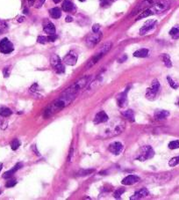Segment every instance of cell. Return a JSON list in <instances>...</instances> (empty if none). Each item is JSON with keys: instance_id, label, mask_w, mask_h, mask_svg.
Here are the masks:
<instances>
[{"instance_id": "cell-1", "label": "cell", "mask_w": 179, "mask_h": 200, "mask_svg": "<svg viewBox=\"0 0 179 200\" xmlns=\"http://www.w3.org/2000/svg\"><path fill=\"white\" fill-rule=\"evenodd\" d=\"M76 95H68V94H62V96H61L59 99L55 100L51 104L49 105L47 108V109L44 112V117H49L55 113L58 112L59 110L65 108L67 105L72 102V101L75 99Z\"/></svg>"}, {"instance_id": "cell-2", "label": "cell", "mask_w": 179, "mask_h": 200, "mask_svg": "<svg viewBox=\"0 0 179 200\" xmlns=\"http://www.w3.org/2000/svg\"><path fill=\"white\" fill-rule=\"evenodd\" d=\"M112 47V43L111 41H108L106 43H105L100 48L98 49V51L94 55L90 60L89 62L86 64V69H89V68H91L92 66H94L95 64H97L100 59H101L103 56H105L106 53H108L110 51V49Z\"/></svg>"}, {"instance_id": "cell-3", "label": "cell", "mask_w": 179, "mask_h": 200, "mask_svg": "<svg viewBox=\"0 0 179 200\" xmlns=\"http://www.w3.org/2000/svg\"><path fill=\"white\" fill-rule=\"evenodd\" d=\"M91 76H85L84 78H81L77 82H75L73 85H71L70 88H67L63 94L77 95L82 89H84V88H85L86 86H87V84H89V82L91 81Z\"/></svg>"}, {"instance_id": "cell-4", "label": "cell", "mask_w": 179, "mask_h": 200, "mask_svg": "<svg viewBox=\"0 0 179 200\" xmlns=\"http://www.w3.org/2000/svg\"><path fill=\"white\" fill-rule=\"evenodd\" d=\"M155 155V152L153 150V148L149 145H145L140 149V153L137 156V160L140 161H145V160L152 159Z\"/></svg>"}, {"instance_id": "cell-5", "label": "cell", "mask_w": 179, "mask_h": 200, "mask_svg": "<svg viewBox=\"0 0 179 200\" xmlns=\"http://www.w3.org/2000/svg\"><path fill=\"white\" fill-rule=\"evenodd\" d=\"M170 1L168 0H162V1H159L156 4H154L150 9L153 12V14H156V13H162L165 12L167 9H169L170 7Z\"/></svg>"}, {"instance_id": "cell-6", "label": "cell", "mask_w": 179, "mask_h": 200, "mask_svg": "<svg viewBox=\"0 0 179 200\" xmlns=\"http://www.w3.org/2000/svg\"><path fill=\"white\" fill-rule=\"evenodd\" d=\"M102 39V33L98 32L91 34L87 36L85 40L86 46L89 48H94Z\"/></svg>"}, {"instance_id": "cell-7", "label": "cell", "mask_w": 179, "mask_h": 200, "mask_svg": "<svg viewBox=\"0 0 179 200\" xmlns=\"http://www.w3.org/2000/svg\"><path fill=\"white\" fill-rule=\"evenodd\" d=\"M160 90V83L158 82V80H155L153 82H152V86L151 88H149L146 93V97L149 99V100H153L155 99V97L156 96V95L158 94Z\"/></svg>"}, {"instance_id": "cell-8", "label": "cell", "mask_w": 179, "mask_h": 200, "mask_svg": "<svg viewBox=\"0 0 179 200\" xmlns=\"http://www.w3.org/2000/svg\"><path fill=\"white\" fill-rule=\"evenodd\" d=\"M153 5H154V0H143L137 5V7L133 11V13H131V15L133 16L135 14L140 13L141 12L145 11L146 9L150 8Z\"/></svg>"}, {"instance_id": "cell-9", "label": "cell", "mask_w": 179, "mask_h": 200, "mask_svg": "<svg viewBox=\"0 0 179 200\" xmlns=\"http://www.w3.org/2000/svg\"><path fill=\"white\" fill-rule=\"evenodd\" d=\"M13 49L14 48L12 43L7 38H4L0 41V52L4 54H10L13 51Z\"/></svg>"}, {"instance_id": "cell-10", "label": "cell", "mask_w": 179, "mask_h": 200, "mask_svg": "<svg viewBox=\"0 0 179 200\" xmlns=\"http://www.w3.org/2000/svg\"><path fill=\"white\" fill-rule=\"evenodd\" d=\"M77 54L74 51V50H70V52L64 56L63 58V62L68 65H75L77 62Z\"/></svg>"}, {"instance_id": "cell-11", "label": "cell", "mask_w": 179, "mask_h": 200, "mask_svg": "<svg viewBox=\"0 0 179 200\" xmlns=\"http://www.w3.org/2000/svg\"><path fill=\"white\" fill-rule=\"evenodd\" d=\"M156 24V20H148L145 24L143 25V27L140 29V35H143L145 34H147L148 32H149L150 30H152L155 26Z\"/></svg>"}, {"instance_id": "cell-12", "label": "cell", "mask_w": 179, "mask_h": 200, "mask_svg": "<svg viewBox=\"0 0 179 200\" xmlns=\"http://www.w3.org/2000/svg\"><path fill=\"white\" fill-rule=\"evenodd\" d=\"M110 152H112L115 155H119L123 150V145L120 142H113L109 145Z\"/></svg>"}, {"instance_id": "cell-13", "label": "cell", "mask_w": 179, "mask_h": 200, "mask_svg": "<svg viewBox=\"0 0 179 200\" xmlns=\"http://www.w3.org/2000/svg\"><path fill=\"white\" fill-rule=\"evenodd\" d=\"M108 116L105 111H100L95 116V119H94V123L95 124H99L102 123H105L108 120Z\"/></svg>"}, {"instance_id": "cell-14", "label": "cell", "mask_w": 179, "mask_h": 200, "mask_svg": "<svg viewBox=\"0 0 179 200\" xmlns=\"http://www.w3.org/2000/svg\"><path fill=\"white\" fill-rule=\"evenodd\" d=\"M148 195V191L146 189V188H142L140 189L139 191H136L132 197L130 198L131 200H138V199H141L143 198H146Z\"/></svg>"}, {"instance_id": "cell-15", "label": "cell", "mask_w": 179, "mask_h": 200, "mask_svg": "<svg viewBox=\"0 0 179 200\" xmlns=\"http://www.w3.org/2000/svg\"><path fill=\"white\" fill-rule=\"evenodd\" d=\"M139 181H140V177L139 176L130 175V176H127L126 177H125L124 179L122 180L121 184H124V185H132V184H136Z\"/></svg>"}, {"instance_id": "cell-16", "label": "cell", "mask_w": 179, "mask_h": 200, "mask_svg": "<svg viewBox=\"0 0 179 200\" xmlns=\"http://www.w3.org/2000/svg\"><path fill=\"white\" fill-rule=\"evenodd\" d=\"M22 166H23V164H22V163H17L15 166L12 168L11 170H8V171H6V172L4 174L3 177H4L5 179H7V178L12 177V176H13V175L15 174L16 172H17L19 169H20V168H22Z\"/></svg>"}, {"instance_id": "cell-17", "label": "cell", "mask_w": 179, "mask_h": 200, "mask_svg": "<svg viewBox=\"0 0 179 200\" xmlns=\"http://www.w3.org/2000/svg\"><path fill=\"white\" fill-rule=\"evenodd\" d=\"M126 94H127V91L123 92L121 94H119L117 96L118 100V104L119 107H125L127 104V97H126Z\"/></svg>"}, {"instance_id": "cell-18", "label": "cell", "mask_w": 179, "mask_h": 200, "mask_svg": "<svg viewBox=\"0 0 179 200\" xmlns=\"http://www.w3.org/2000/svg\"><path fill=\"white\" fill-rule=\"evenodd\" d=\"M155 118L157 121L164 120L165 118H167L170 116V112L167 110H156L155 112Z\"/></svg>"}, {"instance_id": "cell-19", "label": "cell", "mask_w": 179, "mask_h": 200, "mask_svg": "<svg viewBox=\"0 0 179 200\" xmlns=\"http://www.w3.org/2000/svg\"><path fill=\"white\" fill-rule=\"evenodd\" d=\"M62 8L64 12H72V11L75 10V5H74V4H73L71 1H70V0H64V2L62 3Z\"/></svg>"}, {"instance_id": "cell-20", "label": "cell", "mask_w": 179, "mask_h": 200, "mask_svg": "<svg viewBox=\"0 0 179 200\" xmlns=\"http://www.w3.org/2000/svg\"><path fill=\"white\" fill-rule=\"evenodd\" d=\"M44 31L47 34H55V25L49 21H47L46 25H44Z\"/></svg>"}, {"instance_id": "cell-21", "label": "cell", "mask_w": 179, "mask_h": 200, "mask_svg": "<svg viewBox=\"0 0 179 200\" xmlns=\"http://www.w3.org/2000/svg\"><path fill=\"white\" fill-rule=\"evenodd\" d=\"M49 14L53 19H59L62 15V12H61L60 8L55 7V8H52L49 10Z\"/></svg>"}, {"instance_id": "cell-22", "label": "cell", "mask_w": 179, "mask_h": 200, "mask_svg": "<svg viewBox=\"0 0 179 200\" xmlns=\"http://www.w3.org/2000/svg\"><path fill=\"white\" fill-rule=\"evenodd\" d=\"M148 55V49L147 48H141L139 50H136L134 53H133V56L135 57H140V58H143V57H146Z\"/></svg>"}, {"instance_id": "cell-23", "label": "cell", "mask_w": 179, "mask_h": 200, "mask_svg": "<svg viewBox=\"0 0 179 200\" xmlns=\"http://www.w3.org/2000/svg\"><path fill=\"white\" fill-rule=\"evenodd\" d=\"M122 115L125 116V118L128 119L131 122H134V113L131 109H128V110H126L122 112Z\"/></svg>"}, {"instance_id": "cell-24", "label": "cell", "mask_w": 179, "mask_h": 200, "mask_svg": "<svg viewBox=\"0 0 179 200\" xmlns=\"http://www.w3.org/2000/svg\"><path fill=\"white\" fill-rule=\"evenodd\" d=\"M162 59H163V62L164 63V64H165L166 67H168V68L172 67L171 60H170V57L169 55H167V54L162 55Z\"/></svg>"}, {"instance_id": "cell-25", "label": "cell", "mask_w": 179, "mask_h": 200, "mask_svg": "<svg viewBox=\"0 0 179 200\" xmlns=\"http://www.w3.org/2000/svg\"><path fill=\"white\" fill-rule=\"evenodd\" d=\"M150 15H153V12H152L151 9L150 8L146 9L145 11H143V12H140V15L136 18V20H140V19H143V18H146V17L150 16Z\"/></svg>"}, {"instance_id": "cell-26", "label": "cell", "mask_w": 179, "mask_h": 200, "mask_svg": "<svg viewBox=\"0 0 179 200\" xmlns=\"http://www.w3.org/2000/svg\"><path fill=\"white\" fill-rule=\"evenodd\" d=\"M12 114V111L8 109V108H5V107H3L0 109V116H4V117H7V116H10Z\"/></svg>"}, {"instance_id": "cell-27", "label": "cell", "mask_w": 179, "mask_h": 200, "mask_svg": "<svg viewBox=\"0 0 179 200\" xmlns=\"http://www.w3.org/2000/svg\"><path fill=\"white\" fill-rule=\"evenodd\" d=\"M60 63H62L61 58L57 56V55H53V56H51V58H50V64H51V65H52L53 67H55V65L59 64Z\"/></svg>"}, {"instance_id": "cell-28", "label": "cell", "mask_w": 179, "mask_h": 200, "mask_svg": "<svg viewBox=\"0 0 179 200\" xmlns=\"http://www.w3.org/2000/svg\"><path fill=\"white\" fill-rule=\"evenodd\" d=\"M170 34L171 35L173 39H178L179 38V27H173L170 31Z\"/></svg>"}, {"instance_id": "cell-29", "label": "cell", "mask_w": 179, "mask_h": 200, "mask_svg": "<svg viewBox=\"0 0 179 200\" xmlns=\"http://www.w3.org/2000/svg\"><path fill=\"white\" fill-rule=\"evenodd\" d=\"M54 69H55V72H56V73H59V74H62V73L65 72V66H64L62 63H60L59 64L55 65V67H54Z\"/></svg>"}, {"instance_id": "cell-30", "label": "cell", "mask_w": 179, "mask_h": 200, "mask_svg": "<svg viewBox=\"0 0 179 200\" xmlns=\"http://www.w3.org/2000/svg\"><path fill=\"white\" fill-rule=\"evenodd\" d=\"M19 145H20V142H19V139H14V140H12V142L11 143V147H12V149L13 151L17 150V149L19 147Z\"/></svg>"}, {"instance_id": "cell-31", "label": "cell", "mask_w": 179, "mask_h": 200, "mask_svg": "<svg viewBox=\"0 0 179 200\" xmlns=\"http://www.w3.org/2000/svg\"><path fill=\"white\" fill-rule=\"evenodd\" d=\"M169 148L170 149H177L179 148V140H174L171 141L170 144H169Z\"/></svg>"}, {"instance_id": "cell-32", "label": "cell", "mask_w": 179, "mask_h": 200, "mask_svg": "<svg viewBox=\"0 0 179 200\" xmlns=\"http://www.w3.org/2000/svg\"><path fill=\"white\" fill-rule=\"evenodd\" d=\"M125 192V189H118L116 190L114 193H113V197L115 198H120V197H121V195L123 194Z\"/></svg>"}, {"instance_id": "cell-33", "label": "cell", "mask_w": 179, "mask_h": 200, "mask_svg": "<svg viewBox=\"0 0 179 200\" xmlns=\"http://www.w3.org/2000/svg\"><path fill=\"white\" fill-rule=\"evenodd\" d=\"M177 164H179V156L172 158L171 160H170V162H169V165H170V167H175V166H177Z\"/></svg>"}, {"instance_id": "cell-34", "label": "cell", "mask_w": 179, "mask_h": 200, "mask_svg": "<svg viewBox=\"0 0 179 200\" xmlns=\"http://www.w3.org/2000/svg\"><path fill=\"white\" fill-rule=\"evenodd\" d=\"M94 169H84V170H81L78 175L79 176H88V175H91V173H93Z\"/></svg>"}, {"instance_id": "cell-35", "label": "cell", "mask_w": 179, "mask_h": 200, "mask_svg": "<svg viewBox=\"0 0 179 200\" xmlns=\"http://www.w3.org/2000/svg\"><path fill=\"white\" fill-rule=\"evenodd\" d=\"M167 80L169 81V84H170V86L172 88H174V89H177V88H178V84L177 83H176L174 80H172L170 77H167Z\"/></svg>"}, {"instance_id": "cell-36", "label": "cell", "mask_w": 179, "mask_h": 200, "mask_svg": "<svg viewBox=\"0 0 179 200\" xmlns=\"http://www.w3.org/2000/svg\"><path fill=\"white\" fill-rule=\"evenodd\" d=\"M45 0H35V3H34V6L35 8H40L42 6V5L44 4Z\"/></svg>"}, {"instance_id": "cell-37", "label": "cell", "mask_w": 179, "mask_h": 200, "mask_svg": "<svg viewBox=\"0 0 179 200\" xmlns=\"http://www.w3.org/2000/svg\"><path fill=\"white\" fill-rule=\"evenodd\" d=\"M16 184H17V181L16 180H9L6 184H5V186L7 187V188H11V187H13V186H15Z\"/></svg>"}, {"instance_id": "cell-38", "label": "cell", "mask_w": 179, "mask_h": 200, "mask_svg": "<svg viewBox=\"0 0 179 200\" xmlns=\"http://www.w3.org/2000/svg\"><path fill=\"white\" fill-rule=\"evenodd\" d=\"M37 41L39 43H41V44H45L47 41V38L45 36H39L38 39H37Z\"/></svg>"}, {"instance_id": "cell-39", "label": "cell", "mask_w": 179, "mask_h": 200, "mask_svg": "<svg viewBox=\"0 0 179 200\" xmlns=\"http://www.w3.org/2000/svg\"><path fill=\"white\" fill-rule=\"evenodd\" d=\"M47 41H55L57 39V36L55 34H50L49 36H47Z\"/></svg>"}, {"instance_id": "cell-40", "label": "cell", "mask_w": 179, "mask_h": 200, "mask_svg": "<svg viewBox=\"0 0 179 200\" xmlns=\"http://www.w3.org/2000/svg\"><path fill=\"white\" fill-rule=\"evenodd\" d=\"M99 28H100V25L94 24L93 27H92V31H93V33L99 32Z\"/></svg>"}, {"instance_id": "cell-41", "label": "cell", "mask_w": 179, "mask_h": 200, "mask_svg": "<svg viewBox=\"0 0 179 200\" xmlns=\"http://www.w3.org/2000/svg\"><path fill=\"white\" fill-rule=\"evenodd\" d=\"M3 73H4V77H5V78L9 77V75H10V69H9L8 67L5 68L4 71H3Z\"/></svg>"}, {"instance_id": "cell-42", "label": "cell", "mask_w": 179, "mask_h": 200, "mask_svg": "<svg viewBox=\"0 0 179 200\" xmlns=\"http://www.w3.org/2000/svg\"><path fill=\"white\" fill-rule=\"evenodd\" d=\"M100 2H101L102 6H105V5H109V2H108V0H101Z\"/></svg>"}, {"instance_id": "cell-43", "label": "cell", "mask_w": 179, "mask_h": 200, "mask_svg": "<svg viewBox=\"0 0 179 200\" xmlns=\"http://www.w3.org/2000/svg\"><path fill=\"white\" fill-rule=\"evenodd\" d=\"M126 58H127V56H122V57H121L120 59H119L118 61H119V63H123L125 60H126Z\"/></svg>"}, {"instance_id": "cell-44", "label": "cell", "mask_w": 179, "mask_h": 200, "mask_svg": "<svg viewBox=\"0 0 179 200\" xmlns=\"http://www.w3.org/2000/svg\"><path fill=\"white\" fill-rule=\"evenodd\" d=\"M73 21V18L71 16L66 17V22H72Z\"/></svg>"}, {"instance_id": "cell-45", "label": "cell", "mask_w": 179, "mask_h": 200, "mask_svg": "<svg viewBox=\"0 0 179 200\" xmlns=\"http://www.w3.org/2000/svg\"><path fill=\"white\" fill-rule=\"evenodd\" d=\"M28 2H29V5L33 6V4L35 3V0H28Z\"/></svg>"}, {"instance_id": "cell-46", "label": "cell", "mask_w": 179, "mask_h": 200, "mask_svg": "<svg viewBox=\"0 0 179 200\" xmlns=\"http://www.w3.org/2000/svg\"><path fill=\"white\" fill-rule=\"evenodd\" d=\"M53 1L55 2V4H58V3H60V2H61L62 0H53Z\"/></svg>"}, {"instance_id": "cell-47", "label": "cell", "mask_w": 179, "mask_h": 200, "mask_svg": "<svg viewBox=\"0 0 179 200\" xmlns=\"http://www.w3.org/2000/svg\"><path fill=\"white\" fill-rule=\"evenodd\" d=\"M2 168H3V163H0V172L2 170Z\"/></svg>"}, {"instance_id": "cell-48", "label": "cell", "mask_w": 179, "mask_h": 200, "mask_svg": "<svg viewBox=\"0 0 179 200\" xmlns=\"http://www.w3.org/2000/svg\"><path fill=\"white\" fill-rule=\"evenodd\" d=\"M79 1H80V2H84L85 0H79Z\"/></svg>"}, {"instance_id": "cell-49", "label": "cell", "mask_w": 179, "mask_h": 200, "mask_svg": "<svg viewBox=\"0 0 179 200\" xmlns=\"http://www.w3.org/2000/svg\"><path fill=\"white\" fill-rule=\"evenodd\" d=\"M178 105H179V102H178Z\"/></svg>"}, {"instance_id": "cell-50", "label": "cell", "mask_w": 179, "mask_h": 200, "mask_svg": "<svg viewBox=\"0 0 179 200\" xmlns=\"http://www.w3.org/2000/svg\"><path fill=\"white\" fill-rule=\"evenodd\" d=\"M22 1H23V0H22Z\"/></svg>"}]
</instances>
